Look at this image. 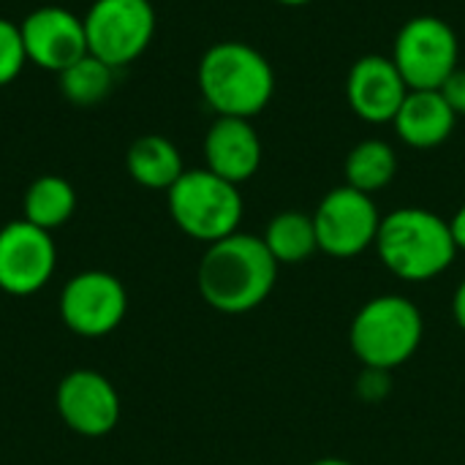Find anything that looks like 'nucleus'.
I'll return each instance as SVG.
<instances>
[{
    "mask_svg": "<svg viewBox=\"0 0 465 465\" xmlns=\"http://www.w3.org/2000/svg\"><path fill=\"white\" fill-rule=\"evenodd\" d=\"M278 262L259 234L234 232L202 253L196 283L218 313L240 316L259 308L278 283Z\"/></svg>",
    "mask_w": 465,
    "mask_h": 465,
    "instance_id": "obj_1",
    "label": "nucleus"
},
{
    "mask_svg": "<svg viewBox=\"0 0 465 465\" xmlns=\"http://www.w3.org/2000/svg\"><path fill=\"white\" fill-rule=\"evenodd\" d=\"M199 90L218 117H256L275 95L272 63L245 41H218L199 60Z\"/></svg>",
    "mask_w": 465,
    "mask_h": 465,
    "instance_id": "obj_2",
    "label": "nucleus"
},
{
    "mask_svg": "<svg viewBox=\"0 0 465 465\" xmlns=\"http://www.w3.org/2000/svg\"><path fill=\"white\" fill-rule=\"evenodd\" d=\"M373 248L390 275L406 283H428L444 275L458 256L450 221L425 207H398L387 213Z\"/></svg>",
    "mask_w": 465,
    "mask_h": 465,
    "instance_id": "obj_3",
    "label": "nucleus"
},
{
    "mask_svg": "<svg viewBox=\"0 0 465 465\" xmlns=\"http://www.w3.org/2000/svg\"><path fill=\"white\" fill-rule=\"evenodd\" d=\"M422 338V311L403 294H379L368 300L349 327V346L362 368L395 371L417 354Z\"/></svg>",
    "mask_w": 465,
    "mask_h": 465,
    "instance_id": "obj_4",
    "label": "nucleus"
},
{
    "mask_svg": "<svg viewBox=\"0 0 465 465\" xmlns=\"http://www.w3.org/2000/svg\"><path fill=\"white\" fill-rule=\"evenodd\" d=\"M166 204L174 226L204 245L240 232L245 210L240 185L218 177L207 166L185 169L183 177L166 191Z\"/></svg>",
    "mask_w": 465,
    "mask_h": 465,
    "instance_id": "obj_5",
    "label": "nucleus"
},
{
    "mask_svg": "<svg viewBox=\"0 0 465 465\" xmlns=\"http://www.w3.org/2000/svg\"><path fill=\"white\" fill-rule=\"evenodd\" d=\"M390 57L409 90H439L458 68L460 44L450 22L420 14L398 30Z\"/></svg>",
    "mask_w": 465,
    "mask_h": 465,
    "instance_id": "obj_6",
    "label": "nucleus"
},
{
    "mask_svg": "<svg viewBox=\"0 0 465 465\" xmlns=\"http://www.w3.org/2000/svg\"><path fill=\"white\" fill-rule=\"evenodd\" d=\"M87 52L109 68H123L144 54L155 35L150 0H95L84 14Z\"/></svg>",
    "mask_w": 465,
    "mask_h": 465,
    "instance_id": "obj_7",
    "label": "nucleus"
},
{
    "mask_svg": "<svg viewBox=\"0 0 465 465\" xmlns=\"http://www.w3.org/2000/svg\"><path fill=\"white\" fill-rule=\"evenodd\" d=\"M381 213L371 193L338 185L324 193L313 213L319 253L332 259H354L376 245Z\"/></svg>",
    "mask_w": 465,
    "mask_h": 465,
    "instance_id": "obj_8",
    "label": "nucleus"
},
{
    "mask_svg": "<svg viewBox=\"0 0 465 465\" xmlns=\"http://www.w3.org/2000/svg\"><path fill=\"white\" fill-rule=\"evenodd\" d=\"M128 313V292L106 270H84L74 275L60 294L63 324L82 338H104L114 332Z\"/></svg>",
    "mask_w": 465,
    "mask_h": 465,
    "instance_id": "obj_9",
    "label": "nucleus"
},
{
    "mask_svg": "<svg viewBox=\"0 0 465 465\" xmlns=\"http://www.w3.org/2000/svg\"><path fill=\"white\" fill-rule=\"evenodd\" d=\"M57 267V248L52 232L30 221H11L0 229V289L11 297H30L41 292Z\"/></svg>",
    "mask_w": 465,
    "mask_h": 465,
    "instance_id": "obj_10",
    "label": "nucleus"
},
{
    "mask_svg": "<svg viewBox=\"0 0 465 465\" xmlns=\"http://www.w3.org/2000/svg\"><path fill=\"white\" fill-rule=\"evenodd\" d=\"M54 406L65 428L87 439L106 436L120 422V395L98 371H71L57 384Z\"/></svg>",
    "mask_w": 465,
    "mask_h": 465,
    "instance_id": "obj_11",
    "label": "nucleus"
},
{
    "mask_svg": "<svg viewBox=\"0 0 465 465\" xmlns=\"http://www.w3.org/2000/svg\"><path fill=\"white\" fill-rule=\"evenodd\" d=\"M19 30L27 63H35L38 68L60 74L87 54L84 19L68 8L41 5L22 19Z\"/></svg>",
    "mask_w": 465,
    "mask_h": 465,
    "instance_id": "obj_12",
    "label": "nucleus"
},
{
    "mask_svg": "<svg viewBox=\"0 0 465 465\" xmlns=\"http://www.w3.org/2000/svg\"><path fill=\"white\" fill-rule=\"evenodd\" d=\"M409 95V84L403 82L392 57L365 54L354 60L346 76V101L349 109L373 125L392 123L398 109Z\"/></svg>",
    "mask_w": 465,
    "mask_h": 465,
    "instance_id": "obj_13",
    "label": "nucleus"
},
{
    "mask_svg": "<svg viewBox=\"0 0 465 465\" xmlns=\"http://www.w3.org/2000/svg\"><path fill=\"white\" fill-rule=\"evenodd\" d=\"M262 139L245 117H215L204 134V163L218 177L240 185L262 166Z\"/></svg>",
    "mask_w": 465,
    "mask_h": 465,
    "instance_id": "obj_14",
    "label": "nucleus"
},
{
    "mask_svg": "<svg viewBox=\"0 0 465 465\" xmlns=\"http://www.w3.org/2000/svg\"><path fill=\"white\" fill-rule=\"evenodd\" d=\"M458 114L439 90H409L392 125L403 144L414 150H433L455 131Z\"/></svg>",
    "mask_w": 465,
    "mask_h": 465,
    "instance_id": "obj_15",
    "label": "nucleus"
},
{
    "mask_svg": "<svg viewBox=\"0 0 465 465\" xmlns=\"http://www.w3.org/2000/svg\"><path fill=\"white\" fill-rule=\"evenodd\" d=\"M125 169L136 185L150 191H169L185 172L177 144L158 134H147L131 142L125 153Z\"/></svg>",
    "mask_w": 465,
    "mask_h": 465,
    "instance_id": "obj_16",
    "label": "nucleus"
},
{
    "mask_svg": "<svg viewBox=\"0 0 465 465\" xmlns=\"http://www.w3.org/2000/svg\"><path fill=\"white\" fill-rule=\"evenodd\" d=\"M262 240L278 264H302L313 253H319L313 215L302 210H283L272 215L264 226Z\"/></svg>",
    "mask_w": 465,
    "mask_h": 465,
    "instance_id": "obj_17",
    "label": "nucleus"
},
{
    "mask_svg": "<svg viewBox=\"0 0 465 465\" xmlns=\"http://www.w3.org/2000/svg\"><path fill=\"white\" fill-rule=\"evenodd\" d=\"M343 174H346V185L373 196L395 180L398 153L384 139H362L349 150Z\"/></svg>",
    "mask_w": 465,
    "mask_h": 465,
    "instance_id": "obj_18",
    "label": "nucleus"
},
{
    "mask_svg": "<svg viewBox=\"0 0 465 465\" xmlns=\"http://www.w3.org/2000/svg\"><path fill=\"white\" fill-rule=\"evenodd\" d=\"M22 207H25V221H30L44 232H54L63 223H68V218L74 215L76 191L68 180L57 174H41L25 191Z\"/></svg>",
    "mask_w": 465,
    "mask_h": 465,
    "instance_id": "obj_19",
    "label": "nucleus"
},
{
    "mask_svg": "<svg viewBox=\"0 0 465 465\" xmlns=\"http://www.w3.org/2000/svg\"><path fill=\"white\" fill-rule=\"evenodd\" d=\"M57 76H60V93L65 95V101L82 109L101 104L112 93V84H114V68H109L104 60L93 57L90 52L79 57L76 63H71Z\"/></svg>",
    "mask_w": 465,
    "mask_h": 465,
    "instance_id": "obj_20",
    "label": "nucleus"
},
{
    "mask_svg": "<svg viewBox=\"0 0 465 465\" xmlns=\"http://www.w3.org/2000/svg\"><path fill=\"white\" fill-rule=\"evenodd\" d=\"M25 63H27V54H25L19 25L0 16V87L11 84L22 74Z\"/></svg>",
    "mask_w": 465,
    "mask_h": 465,
    "instance_id": "obj_21",
    "label": "nucleus"
},
{
    "mask_svg": "<svg viewBox=\"0 0 465 465\" xmlns=\"http://www.w3.org/2000/svg\"><path fill=\"white\" fill-rule=\"evenodd\" d=\"M360 401L365 403H381L390 398L392 392V371H381V368H362L357 384H354Z\"/></svg>",
    "mask_w": 465,
    "mask_h": 465,
    "instance_id": "obj_22",
    "label": "nucleus"
},
{
    "mask_svg": "<svg viewBox=\"0 0 465 465\" xmlns=\"http://www.w3.org/2000/svg\"><path fill=\"white\" fill-rule=\"evenodd\" d=\"M439 93L444 95V101L450 104V109L458 114V117H463L465 114V68H455L450 76H447V82L439 87Z\"/></svg>",
    "mask_w": 465,
    "mask_h": 465,
    "instance_id": "obj_23",
    "label": "nucleus"
},
{
    "mask_svg": "<svg viewBox=\"0 0 465 465\" xmlns=\"http://www.w3.org/2000/svg\"><path fill=\"white\" fill-rule=\"evenodd\" d=\"M450 229H452V240L458 245V253H465V204L458 207V213L450 218Z\"/></svg>",
    "mask_w": 465,
    "mask_h": 465,
    "instance_id": "obj_24",
    "label": "nucleus"
},
{
    "mask_svg": "<svg viewBox=\"0 0 465 465\" xmlns=\"http://www.w3.org/2000/svg\"><path fill=\"white\" fill-rule=\"evenodd\" d=\"M452 319L465 332V278L458 283V289L452 294Z\"/></svg>",
    "mask_w": 465,
    "mask_h": 465,
    "instance_id": "obj_25",
    "label": "nucleus"
},
{
    "mask_svg": "<svg viewBox=\"0 0 465 465\" xmlns=\"http://www.w3.org/2000/svg\"><path fill=\"white\" fill-rule=\"evenodd\" d=\"M308 465H354L349 463V460H343V458H322V460H313V463Z\"/></svg>",
    "mask_w": 465,
    "mask_h": 465,
    "instance_id": "obj_26",
    "label": "nucleus"
},
{
    "mask_svg": "<svg viewBox=\"0 0 465 465\" xmlns=\"http://www.w3.org/2000/svg\"><path fill=\"white\" fill-rule=\"evenodd\" d=\"M275 3L289 5V8H300V5H308V3H313V0H275Z\"/></svg>",
    "mask_w": 465,
    "mask_h": 465,
    "instance_id": "obj_27",
    "label": "nucleus"
}]
</instances>
